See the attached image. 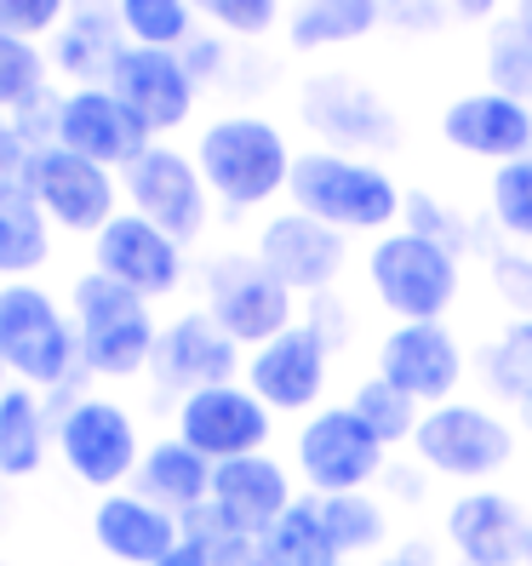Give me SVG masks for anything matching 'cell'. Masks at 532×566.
Wrapping results in <instances>:
<instances>
[{"mask_svg":"<svg viewBox=\"0 0 532 566\" xmlns=\"http://www.w3.org/2000/svg\"><path fill=\"white\" fill-rule=\"evenodd\" d=\"M286 201L298 212H310L315 223L338 229V235H389L407 212V189L395 184V172L373 155H344V149H298Z\"/></svg>","mask_w":532,"mask_h":566,"instance_id":"cell-1","label":"cell"},{"mask_svg":"<svg viewBox=\"0 0 532 566\" xmlns=\"http://www.w3.org/2000/svg\"><path fill=\"white\" fill-rule=\"evenodd\" d=\"M292 155L298 149L286 144V132L263 115H218L195 138V166H201L207 189L236 212H258L286 195Z\"/></svg>","mask_w":532,"mask_h":566,"instance_id":"cell-2","label":"cell"},{"mask_svg":"<svg viewBox=\"0 0 532 566\" xmlns=\"http://www.w3.org/2000/svg\"><path fill=\"white\" fill-rule=\"evenodd\" d=\"M0 366L12 384H29L41 395L70 389V378L81 373L75 315L35 281L0 286Z\"/></svg>","mask_w":532,"mask_h":566,"instance_id":"cell-3","label":"cell"},{"mask_svg":"<svg viewBox=\"0 0 532 566\" xmlns=\"http://www.w3.org/2000/svg\"><path fill=\"white\" fill-rule=\"evenodd\" d=\"M70 315H75V338H81V366L92 378H138L149 373V355L160 326L149 315V297L132 286L109 281L104 270H86L70 286Z\"/></svg>","mask_w":532,"mask_h":566,"instance_id":"cell-4","label":"cell"},{"mask_svg":"<svg viewBox=\"0 0 532 566\" xmlns=\"http://www.w3.org/2000/svg\"><path fill=\"white\" fill-rule=\"evenodd\" d=\"M367 286L395 321H447L463 292V252L418 229H389L367 252Z\"/></svg>","mask_w":532,"mask_h":566,"instance_id":"cell-5","label":"cell"},{"mask_svg":"<svg viewBox=\"0 0 532 566\" xmlns=\"http://www.w3.org/2000/svg\"><path fill=\"white\" fill-rule=\"evenodd\" d=\"M413 458H418V470L441 475V481L487 486L492 475H504L515 463V423L481 401L429 407L413 436Z\"/></svg>","mask_w":532,"mask_h":566,"instance_id":"cell-6","label":"cell"},{"mask_svg":"<svg viewBox=\"0 0 532 566\" xmlns=\"http://www.w3.org/2000/svg\"><path fill=\"white\" fill-rule=\"evenodd\" d=\"M58 458L81 486L92 492H121L144 463L138 423L109 395H70L58 412Z\"/></svg>","mask_w":532,"mask_h":566,"instance_id":"cell-7","label":"cell"},{"mask_svg":"<svg viewBox=\"0 0 532 566\" xmlns=\"http://www.w3.org/2000/svg\"><path fill=\"white\" fill-rule=\"evenodd\" d=\"M292 463H298V475H304V486L315 497L367 492L389 470V447L344 401V407H321V412L304 418V429H298V441H292Z\"/></svg>","mask_w":532,"mask_h":566,"instance_id":"cell-8","label":"cell"},{"mask_svg":"<svg viewBox=\"0 0 532 566\" xmlns=\"http://www.w3.org/2000/svg\"><path fill=\"white\" fill-rule=\"evenodd\" d=\"M207 315L236 338L241 349H258V344H270L281 338L286 326H298L304 315H298V297L263 270L258 252H218L207 263Z\"/></svg>","mask_w":532,"mask_h":566,"instance_id":"cell-9","label":"cell"},{"mask_svg":"<svg viewBox=\"0 0 532 566\" xmlns=\"http://www.w3.org/2000/svg\"><path fill=\"white\" fill-rule=\"evenodd\" d=\"M23 195L46 212V223L70 229V235H104V223L121 218V178L58 144L23 160Z\"/></svg>","mask_w":532,"mask_h":566,"instance_id":"cell-10","label":"cell"},{"mask_svg":"<svg viewBox=\"0 0 532 566\" xmlns=\"http://www.w3.org/2000/svg\"><path fill=\"white\" fill-rule=\"evenodd\" d=\"M121 189H126V212L149 218L155 229H166L178 247L201 241L207 235V218H212V189L201 178L195 155L173 149V144H149L138 160L121 172Z\"/></svg>","mask_w":532,"mask_h":566,"instance_id":"cell-11","label":"cell"},{"mask_svg":"<svg viewBox=\"0 0 532 566\" xmlns=\"http://www.w3.org/2000/svg\"><path fill=\"white\" fill-rule=\"evenodd\" d=\"M378 378H389L401 395L429 412V407H447L458 401V384L470 373L463 360V344L452 338L447 321H395L384 338H378Z\"/></svg>","mask_w":532,"mask_h":566,"instance_id":"cell-12","label":"cell"},{"mask_svg":"<svg viewBox=\"0 0 532 566\" xmlns=\"http://www.w3.org/2000/svg\"><path fill=\"white\" fill-rule=\"evenodd\" d=\"M298 120L321 138V149H344V155L401 144V120L355 75H310L304 92H298Z\"/></svg>","mask_w":532,"mask_h":566,"instance_id":"cell-13","label":"cell"},{"mask_svg":"<svg viewBox=\"0 0 532 566\" xmlns=\"http://www.w3.org/2000/svg\"><path fill=\"white\" fill-rule=\"evenodd\" d=\"M332 349L310 321L286 326L281 338L247 349V373L241 384L258 395L270 412H321V395H326V378H332Z\"/></svg>","mask_w":532,"mask_h":566,"instance_id":"cell-14","label":"cell"},{"mask_svg":"<svg viewBox=\"0 0 532 566\" xmlns=\"http://www.w3.org/2000/svg\"><path fill=\"white\" fill-rule=\"evenodd\" d=\"M252 252H258V263H263V270H270L292 297H321V292L338 286V275H344V263H350V235L315 223L310 212L286 207V212H270V218H263Z\"/></svg>","mask_w":532,"mask_h":566,"instance_id":"cell-15","label":"cell"},{"mask_svg":"<svg viewBox=\"0 0 532 566\" xmlns=\"http://www.w3.org/2000/svg\"><path fill=\"white\" fill-rule=\"evenodd\" d=\"M173 436H178L184 447H195L207 463H229V458H247V452L270 447L275 412L236 378V384H212V389L184 395Z\"/></svg>","mask_w":532,"mask_h":566,"instance_id":"cell-16","label":"cell"},{"mask_svg":"<svg viewBox=\"0 0 532 566\" xmlns=\"http://www.w3.org/2000/svg\"><path fill=\"white\" fill-rule=\"evenodd\" d=\"M247 373V355L229 332L207 315V310H189L173 326H160L155 355H149V378L166 395H195V389H212V384H236Z\"/></svg>","mask_w":532,"mask_h":566,"instance_id":"cell-17","label":"cell"},{"mask_svg":"<svg viewBox=\"0 0 532 566\" xmlns=\"http://www.w3.org/2000/svg\"><path fill=\"white\" fill-rule=\"evenodd\" d=\"M104 86L149 126V138L189 126L195 104H201V81L189 75L184 52H160V46H126Z\"/></svg>","mask_w":532,"mask_h":566,"instance_id":"cell-18","label":"cell"},{"mask_svg":"<svg viewBox=\"0 0 532 566\" xmlns=\"http://www.w3.org/2000/svg\"><path fill=\"white\" fill-rule=\"evenodd\" d=\"M441 144L463 160H487V166H510L521 155H532V104L510 92H458L436 120Z\"/></svg>","mask_w":532,"mask_h":566,"instance_id":"cell-19","label":"cell"},{"mask_svg":"<svg viewBox=\"0 0 532 566\" xmlns=\"http://www.w3.org/2000/svg\"><path fill=\"white\" fill-rule=\"evenodd\" d=\"M149 144V126L132 115L109 86H70L58 104V149H75L97 166H109V172H126L132 160H138Z\"/></svg>","mask_w":532,"mask_h":566,"instance_id":"cell-20","label":"cell"},{"mask_svg":"<svg viewBox=\"0 0 532 566\" xmlns=\"http://www.w3.org/2000/svg\"><path fill=\"white\" fill-rule=\"evenodd\" d=\"M92 270H104L109 281L155 304V297H173L184 286V247L149 218L121 212L115 223H104V235H92Z\"/></svg>","mask_w":532,"mask_h":566,"instance_id":"cell-21","label":"cell"},{"mask_svg":"<svg viewBox=\"0 0 532 566\" xmlns=\"http://www.w3.org/2000/svg\"><path fill=\"white\" fill-rule=\"evenodd\" d=\"M441 532L463 566H521L532 515L498 486H463L447 504Z\"/></svg>","mask_w":532,"mask_h":566,"instance_id":"cell-22","label":"cell"},{"mask_svg":"<svg viewBox=\"0 0 532 566\" xmlns=\"http://www.w3.org/2000/svg\"><path fill=\"white\" fill-rule=\"evenodd\" d=\"M292 475L286 463L270 452H247V458H229L212 463V515L229 532H247V538H263L286 510H292Z\"/></svg>","mask_w":532,"mask_h":566,"instance_id":"cell-23","label":"cell"},{"mask_svg":"<svg viewBox=\"0 0 532 566\" xmlns=\"http://www.w3.org/2000/svg\"><path fill=\"white\" fill-rule=\"evenodd\" d=\"M92 544L104 549L115 566H155L160 555H173L184 544V521L149 504L144 492H104L92 510Z\"/></svg>","mask_w":532,"mask_h":566,"instance_id":"cell-24","label":"cell"},{"mask_svg":"<svg viewBox=\"0 0 532 566\" xmlns=\"http://www.w3.org/2000/svg\"><path fill=\"white\" fill-rule=\"evenodd\" d=\"M132 492H144L149 504H160L166 515H195V510H207L212 504V463L184 447L178 436H160L144 447V463H138V475H132Z\"/></svg>","mask_w":532,"mask_h":566,"instance_id":"cell-25","label":"cell"},{"mask_svg":"<svg viewBox=\"0 0 532 566\" xmlns=\"http://www.w3.org/2000/svg\"><path fill=\"white\" fill-rule=\"evenodd\" d=\"M52 447H58V418L46 412V395L29 384H7V395H0V481L41 475Z\"/></svg>","mask_w":532,"mask_h":566,"instance_id":"cell-26","label":"cell"},{"mask_svg":"<svg viewBox=\"0 0 532 566\" xmlns=\"http://www.w3.org/2000/svg\"><path fill=\"white\" fill-rule=\"evenodd\" d=\"M132 41H126V29H121V18H115V0L109 7H86L75 12V18H63V29H58V70L70 75L75 86H104L109 81V70H115V57L126 52Z\"/></svg>","mask_w":532,"mask_h":566,"instance_id":"cell-27","label":"cell"},{"mask_svg":"<svg viewBox=\"0 0 532 566\" xmlns=\"http://www.w3.org/2000/svg\"><path fill=\"white\" fill-rule=\"evenodd\" d=\"M389 18V0H298L286 12V41L292 52H326V46H355Z\"/></svg>","mask_w":532,"mask_h":566,"instance_id":"cell-28","label":"cell"},{"mask_svg":"<svg viewBox=\"0 0 532 566\" xmlns=\"http://www.w3.org/2000/svg\"><path fill=\"white\" fill-rule=\"evenodd\" d=\"M481 384L510 401L521 412V423H532V321H504L487 338V349L476 355Z\"/></svg>","mask_w":532,"mask_h":566,"instance_id":"cell-29","label":"cell"},{"mask_svg":"<svg viewBox=\"0 0 532 566\" xmlns=\"http://www.w3.org/2000/svg\"><path fill=\"white\" fill-rule=\"evenodd\" d=\"M52 258V223L29 195H0V275L23 281Z\"/></svg>","mask_w":532,"mask_h":566,"instance_id":"cell-30","label":"cell"},{"mask_svg":"<svg viewBox=\"0 0 532 566\" xmlns=\"http://www.w3.org/2000/svg\"><path fill=\"white\" fill-rule=\"evenodd\" d=\"M321 521H326V538H332V549H338V560L378 555L389 544V510L378 504L373 492H332V497H321Z\"/></svg>","mask_w":532,"mask_h":566,"instance_id":"cell-31","label":"cell"},{"mask_svg":"<svg viewBox=\"0 0 532 566\" xmlns=\"http://www.w3.org/2000/svg\"><path fill=\"white\" fill-rule=\"evenodd\" d=\"M263 555H270L275 566H332V560H338V549H332V538H326L315 492L292 497V510L263 532Z\"/></svg>","mask_w":532,"mask_h":566,"instance_id":"cell-32","label":"cell"},{"mask_svg":"<svg viewBox=\"0 0 532 566\" xmlns=\"http://www.w3.org/2000/svg\"><path fill=\"white\" fill-rule=\"evenodd\" d=\"M350 407H355V418L373 429V436L384 441V447H413V436H418V423H424V407L413 401V395H401L389 378H378V373H367L355 384V395H350Z\"/></svg>","mask_w":532,"mask_h":566,"instance_id":"cell-33","label":"cell"},{"mask_svg":"<svg viewBox=\"0 0 532 566\" xmlns=\"http://www.w3.org/2000/svg\"><path fill=\"white\" fill-rule=\"evenodd\" d=\"M487 223H492L498 241L532 247V155H521L510 166H492V178H487Z\"/></svg>","mask_w":532,"mask_h":566,"instance_id":"cell-34","label":"cell"},{"mask_svg":"<svg viewBox=\"0 0 532 566\" xmlns=\"http://www.w3.org/2000/svg\"><path fill=\"white\" fill-rule=\"evenodd\" d=\"M115 18L132 46L184 52L195 41V7L189 0H115Z\"/></svg>","mask_w":532,"mask_h":566,"instance_id":"cell-35","label":"cell"},{"mask_svg":"<svg viewBox=\"0 0 532 566\" xmlns=\"http://www.w3.org/2000/svg\"><path fill=\"white\" fill-rule=\"evenodd\" d=\"M481 258H487L492 297L510 310V321H532V247H515V241L487 235Z\"/></svg>","mask_w":532,"mask_h":566,"instance_id":"cell-36","label":"cell"},{"mask_svg":"<svg viewBox=\"0 0 532 566\" xmlns=\"http://www.w3.org/2000/svg\"><path fill=\"white\" fill-rule=\"evenodd\" d=\"M487 86L532 104V46L521 41V29L510 23V12L487 29Z\"/></svg>","mask_w":532,"mask_h":566,"instance_id":"cell-37","label":"cell"},{"mask_svg":"<svg viewBox=\"0 0 532 566\" xmlns=\"http://www.w3.org/2000/svg\"><path fill=\"white\" fill-rule=\"evenodd\" d=\"M46 86V57L35 41L0 35V115H18L23 104H35Z\"/></svg>","mask_w":532,"mask_h":566,"instance_id":"cell-38","label":"cell"},{"mask_svg":"<svg viewBox=\"0 0 532 566\" xmlns=\"http://www.w3.org/2000/svg\"><path fill=\"white\" fill-rule=\"evenodd\" d=\"M189 7L218 35H236V41H263L281 23V0H189Z\"/></svg>","mask_w":532,"mask_h":566,"instance_id":"cell-39","label":"cell"},{"mask_svg":"<svg viewBox=\"0 0 532 566\" xmlns=\"http://www.w3.org/2000/svg\"><path fill=\"white\" fill-rule=\"evenodd\" d=\"M407 229H418V235H429V241H447L452 252H463V247H487V235H476L470 229V218H458V212H447L436 195H424V189H407Z\"/></svg>","mask_w":532,"mask_h":566,"instance_id":"cell-40","label":"cell"},{"mask_svg":"<svg viewBox=\"0 0 532 566\" xmlns=\"http://www.w3.org/2000/svg\"><path fill=\"white\" fill-rule=\"evenodd\" d=\"M70 18V0H0V35L18 41H41L52 29H63Z\"/></svg>","mask_w":532,"mask_h":566,"instance_id":"cell-41","label":"cell"},{"mask_svg":"<svg viewBox=\"0 0 532 566\" xmlns=\"http://www.w3.org/2000/svg\"><path fill=\"white\" fill-rule=\"evenodd\" d=\"M23 160H29V144L18 138L12 115H0V195H18L23 189Z\"/></svg>","mask_w":532,"mask_h":566,"instance_id":"cell-42","label":"cell"},{"mask_svg":"<svg viewBox=\"0 0 532 566\" xmlns=\"http://www.w3.org/2000/svg\"><path fill=\"white\" fill-rule=\"evenodd\" d=\"M184 63H189V75L207 86V81L223 70V41H218V35H195V41L184 46Z\"/></svg>","mask_w":532,"mask_h":566,"instance_id":"cell-43","label":"cell"},{"mask_svg":"<svg viewBox=\"0 0 532 566\" xmlns=\"http://www.w3.org/2000/svg\"><path fill=\"white\" fill-rule=\"evenodd\" d=\"M441 7L458 23H498V18H504V0H441Z\"/></svg>","mask_w":532,"mask_h":566,"instance_id":"cell-44","label":"cell"},{"mask_svg":"<svg viewBox=\"0 0 532 566\" xmlns=\"http://www.w3.org/2000/svg\"><path fill=\"white\" fill-rule=\"evenodd\" d=\"M373 566H436V549H429L424 538H407L401 549H389V555H378Z\"/></svg>","mask_w":532,"mask_h":566,"instance_id":"cell-45","label":"cell"},{"mask_svg":"<svg viewBox=\"0 0 532 566\" xmlns=\"http://www.w3.org/2000/svg\"><path fill=\"white\" fill-rule=\"evenodd\" d=\"M155 566H212V555H207L201 544H195V538H184V544H178L173 555H160Z\"/></svg>","mask_w":532,"mask_h":566,"instance_id":"cell-46","label":"cell"},{"mask_svg":"<svg viewBox=\"0 0 532 566\" xmlns=\"http://www.w3.org/2000/svg\"><path fill=\"white\" fill-rule=\"evenodd\" d=\"M510 23L521 29V41L532 46V0H515V7H510Z\"/></svg>","mask_w":532,"mask_h":566,"instance_id":"cell-47","label":"cell"},{"mask_svg":"<svg viewBox=\"0 0 532 566\" xmlns=\"http://www.w3.org/2000/svg\"><path fill=\"white\" fill-rule=\"evenodd\" d=\"M7 384H12V378H7V366H0V395H7Z\"/></svg>","mask_w":532,"mask_h":566,"instance_id":"cell-48","label":"cell"},{"mask_svg":"<svg viewBox=\"0 0 532 566\" xmlns=\"http://www.w3.org/2000/svg\"><path fill=\"white\" fill-rule=\"evenodd\" d=\"M521 566H532V532H526V560H521Z\"/></svg>","mask_w":532,"mask_h":566,"instance_id":"cell-49","label":"cell"},{"mask_svg":"<svg viewBox=\"0 0 532 566\" xmlns=\"http://www.w3.org/2000/svg\"><path fill=\"white\" fill-rule=\"evenodd\" d=\"M332 566H355V560H332Z\"/></svg>","mask_w":532,"mask_h":566,"instance_id":"cell-50","label":"cell"},{"mask_svg":"<svg viewBox=\"0 0 532 566\" xmlns=\"http://www.w3.org/2000/svg\"><path fill=\"white\" fill-rule=\"evenodd\" d=\"M526 470H532V452H526Z\"/></svg>","mask_w":532,"mask_h":566,"instance_id":"cell-51","label":"cell"}]
</instances>
